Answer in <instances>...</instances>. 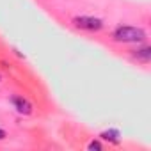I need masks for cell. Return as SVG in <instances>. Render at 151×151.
Wrapping results in <instances>:
<instances>
[{
    "instance_id": "4",
    "label": "cell",
    "mask_w": 151,
    "mask_h": 151,
    "mask_svg": "<svg viewBox=\"0 0 151 151\" xmlns=\"http://www.w3.org/2000/svg\"><path fill=\"white\" fill-rule=\"evenodd\" d=\"M133 57L142 60V62H149L151 60V48L149 46H142V48H137L133 50Z\"/></svg>"
},
{
    "instance_id": "2",
    "label": "cell",
    "mask_w": 151,
    "mask_h": 151,
    "mask_svg": "<svg viewBox=\"0 0 151 151\" xmlns=\"http://www.w3.org/2000/svg\"><path fill=\"white\" fill-rule=\"evenodd\" d=\"M73 23L77 25L78 29L91 30V32L100 30V29L103 27V22H101L100 18H93V16H77V18L73 20Z\"/></svg>"
},
{
    "instance_id": "3",
    "label": "cell",
    "mask_w": 151,
    "mask_h": 151,
    "mask_svg": "<svg viewBox=\"0 0 151 151\" xmlns=\"http://www.w3.org/2000/svg\"><path fill=\"white\" fill-rule=\"evenodd\" d=\"M11 103H13V107H14L20 114H25V116L32 114V103H30L27 98H23V96H13V98H11Z\"/></svg>"
},
{
    "instance_id": "5",
    "label": "cell",
    "mask_w": 151,
    "mask_h": 151,
    "mask_svg": "<svg viewBox=\"0 0 151 151\" xmlns=\"http://www.w3.org/2000/svg\"><path fill=\"white\" fill-rule=\"evenodd\" d=\"M101 139L112 140V142H119V132L117 130H107V132L101 133Z\"/></svg>"
},
{
    "instance_id": "7",
    "label": "cell",
    "mask_w": 151,
    "mask_h": 151,
    "mask_svg": "<svg viewBox=\"0 0 151 151\" xmlns=\"http://www.w3.org/2000/svg\"><path fill=\"white\" fill-rule=\"evenodd\" d=\"M4 139H6V132L0 128V140H4Z\"/></svg>"
},
{
    "instance_id": "6",
    "label": "cell",
    "mask_w": 151,
    "mask_h": 151,
    "mask_svg": "<svg viewBox=\"0 0 151 151\" xmlns=\"http://www.w3.org/2000/svg\"><path fill=\"white\" fill-rule=\"evenodd\" d=\"M89 149H91V151H94V149H96V151H100V149H101V142H98V140H93V142L89 144Z\"/></svg>"
},
{
    "instance_id": "1",
    "label": "cell",
    "mask_w": 151,
    "mask_h": 151,
    "mask_svg": "<svg viewBox=\"0 0 151 151\" xmlns=\"http://www.w3.org/2000/svg\"><path fill=\"white\" fill-rule=\"evenodd\" d=\"M114 39L119 43H140L146 39V32L140 27L121 25L114 30Z\"/></svg>"
}]
</instances>
